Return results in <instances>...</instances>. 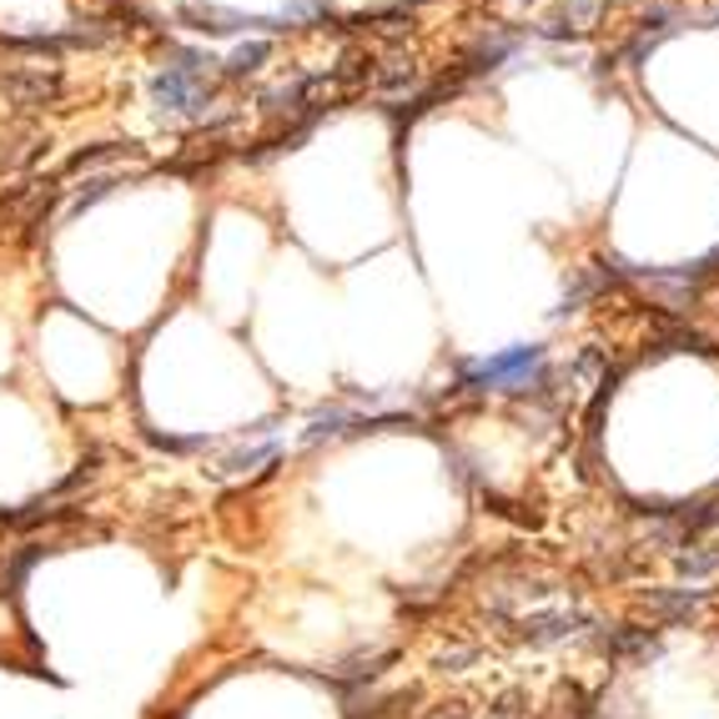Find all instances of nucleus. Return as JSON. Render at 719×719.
Segmentation results:
<instances>
[{"label": "nucleus", "instance_id": "obj_1", "mask_svg": "<svg viewBox=\"0 0 719 719\" xmlns=\"http://www.w3.org/2000/svg\"><path fill=\"white\" fill-rule=\"evenodd\" d=\"M65 91L61 81V65L45 61V55H16L6 51V61H0V106L11 111V116H25L31 121L35 111L55 106Z\"/></svg>", "mask_w": 719, "mask_h": 719}, {"label": "nucleus", "instance_id": "obj_9", "mask_svg": "<svg viewBox=\"0 0 719 719\" xmlns=\"http://www.w3.org/2000/svg\"><path fill=\"white\" fill-rule=\"evenodd\" d=\"M433 719H448V715H433ZM453 719H463V709H458V715H453Z\"/></svg>", "mask_w": 719, "mask_h": 719}, {"label": "nucleus", "instance_id": "obj_4", "mask_svg": "<svg viewBox=\"0 0 719 719\" xmlns=\"http://www.w3.org/2000/svg\"><path fill=\"white\" fill-rule=\"evenodd\" d=\"M544 368V348H509L499 358H483V362H469V382L473 388H499V392H513V388H528Z\"/></svg>", "mask_w": 719, "mask_h": 719}, {"label": "nucleus", "instance_id": "obj_7", "mask_svg": "<svg viewBox=\"0 0 719 719\" xmlns=\"http://www.w3.org/2000/svg\"><path fill=\"white\" fill-rule=\"evenodd\" d=\"M261 61H267V41H251V45H242V51L227 61V76H247V71H257Z\"/></svg>", "mask_w": 719, "mask_h": 719}, {"label": "nucleus", "instance_id": "obj_3", "mask_svg": "<svg viewBox=\"0 0 719 719\" xmlns=\"http://www.w3.org/2000/svg\"><path fill=\"white\" fill-rule=\"evenodd\" d=\"M51 202H55V186L51 182H21V186H11V192L0 196V242L31 237V232L45 222Z\"/></svg>", "mask_w": 719, "mask_h": 719}, {"label": "nucleus", "instance_id": "obj_2", "mask_svg": "<svg viewBox=\"0 0 719 719\" xmlns=\"http://www.w3.org/2000/svg\"><path fill=\"white\" fill-rule=\"evenodd\" d=\"M212 61H202L196 51H172V65L152 81V101L162 116H202L207 106V71Z\"/></svg>", "mask_w": 719, "mask_h": 719}, {"label": "nucleus", "instance_id": "obj_8", "mask_svg": "<svg viewBox=\"0 0 719 719\" xmlns=\"http://www.w3.org/2000/svg\"><path fill=\"white\" fill-rule=\"evenodd\" d=\"M111 186H116V176H96V182H86V192L76 196V202H71V212H86L91 202H96V196H106Z\"/></svg>", "mask_w": 719, "mask_h": 719}, {"label": "nucleus", "instance_id": "obj_6", "mask_svg": "<svg viewBox=\"0 0 719 719\" xmlns=\"http://www.w3.org/2000/svg\"><path fill=\"white\" fill-rule=\"evenodd\" d=\"M604 0H564L558 6V16L548 21V31H588L594 25V16H599Z\"/></svg>", "mask_w": 719, "mask_h": 719}, {"label": "nucleus", "instance_id": "obj_5", "mask_svg": "<svg viewBox=\"0 0 719 719\" xmlns=\"http://www.w3.org/2000/svg\"><path fill=\"white\" fill-rule=\"evenodd\" d=\"M45 152V131L25 116H6L0 121V172H16V166L35 162Z\"/></svg>", "mask_w": 719, "mask_h": 719}]
</instances>
